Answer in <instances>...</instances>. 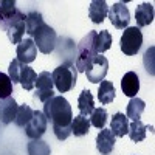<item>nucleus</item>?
Masks as SVG:
<instances>
[{"label": "nucleus", "instance_id": "19", "mask_svg": "<svg viewBox=\"0 0 155 155\" xmlns=\"http://www.w3.org/2000/svg\"><path fill=\"white\" fill-rule=\"evenodd\" d=\"M78 109H79L82 116H90L92 112L95 110V101H93V95L90 93V90L84 88L81 92L79 99H78Z\"/></svg>", "mask_w": 155, "mask_h": 155}, {"label": "nucleus", "instance_id": "15", "mask_svg": "<svg viewBox=\"0 0 155 155\" xmlns=\"http://www.w3.org/2000/svg\"><path fill=\"white\" fill-rule=\"evenodd\" d=\"M121 90L129 98H135L140 90V78L135 71H127L121 79Z\"/></svg>", "mask_w": 155, "mask_h": 155}, {"label": "nucleus", "instance_id": "18", "mask_svg": "<svg viewBox=\"0 0 155 155\" xmlns=\"http://www.w3.org/2000/svg\"><path fill=\"white\" fill-rule=\"evenodd\" d=\"M110 130L115 137H124L129 132V118L124 113H115L112 116V123H110Z\"/></svg>", "mask_w": 155, "mask_h": 155}, {"label": "nucleus", "instance_id": "11", "mask_svg": "<svg viewBox=\"0 0 155 155\" xmlns=\"http://www.w3.org/2000/svg\"><path fill=\"white\" fill-rule=\"evenodd\" d=\"M36 93L34 96L39 99V101H48L50 98H53L54 93H53V79H51V74L48 71H42L41 74H37V79H36Z\"/></svg>", "mask_w": 155, "mask_h": 155}, {"label": "nucleus", "instance_id": "10", "mask_svg": "<svg viewBox=\"0 0 155 155\" xmlns=\"http://www.w3.org/2000/svg\"><path fill=\"white\" fill-rule=\"evenodd\" d=\"M109 71V61L106 56H96L92 62V65H90L85 71V76L87 79L92 82V84H98L101 81H104V78Z\"/></svg>", "mask_w": 155, "mask_h": 155}, {"label": "nucleus", "instance_id": "17", "mask_svg": "<svg viewBox=\"0 0 155 155\" xmlns=\"http://www.w3.org/2000/svg\"><path fill=\"white\" fill-rule=\"evenodd\" d=\"M135 20H137L138 28H143V27L150 25L153 22V5L144 2V3H141L140 6H137Z\"/></svg>", "mask_w": 155, "mask_h": 155}, {"label": "nucleus", "instance_id": "4", "mask_svg": "<svg viewBox=\"0 0 155 155\" xmlns=\"http://www.w3.org/2000/svg\"><path fill=\"white\" fill-rule=\"evenodd\" d=\"M51 79H53V84L56 85V88L61 93H67L70 90H73L78 81V70L74 67V64L64 62L62 65L53 70Z\"/></svg>", "mask_w": 155, "mask_h": 155}, {"label": "nucleus", "instance_id": "3", "mask_svg": "<svg viewBox=\"0 0 155 155\" xmlns=\"http://www.w3.org/2000/svg\"><path fill=\"white\" fill-rule=\"evenodd\" d=\"M9 79L12 82V85L14 84H20L25 90H33L34 84H36V79H37V73L28 67V65H25V64L19 62L17 59H12L11 64H9Z\"/></svg>", "mask_w": 155, "mask_h": 155}, {"label": "nucleus", "instance_id": "25", "mask_svg": "<svg viewBox=\"0 0 155 155\" xmlns=\"http://www.w3.org/2000/svg\"><path fill=\"white\" fill-rule=\"evenodd\" d=\"M112 47V34L107 30H102L99 33H96L95 37V50L96 53H104Z\"/></svg>", "mask_w": 155, "mask_h": 155}, {"label": "nucleus", "instance_id": "1", "mask_svg": "<svg viewBox=\"0 0 155 155\" xmlns=\"http://www.w3.org/2000/svg\"><path fill=\"white\" fill-rule=\"evenodd\" d=\"M44 115L53 124V132L58 140L64 141L71 135L73 112L70 102L64 96H53L44 102Z\"/></svg>", "mask_w": 155, "mask_h": 155}, {"label": "nucleus", "instance_id": "5", "mask_svg": "<svg viewBox=\"0 0 155 155\" xmlns=\"http://www.w3.org/2000/svg\"><path fill=\"white\" fill-rule=\"evenodd\" d=\"M33 42L36 44L37 50L42 54H50L53 53L56 48V42H58V36L56 31L47 25L45 22L36 30V33L33 34Z\"/></svg>", "mask_w": 155, "mask_h": 155}, {"label": "nucleus", "instance_id": "6", "mask_svg": "<svg viewBox=\"0 0 155 155\" xmlns=\"http://www.w3.org/2000/svg\"><path fill=\"white\" fill-rule=\"evenodd\" d=\"M25 17L27 16L16 6L14 0H2L0 2V28L3 31H8L17 22L25 20Z\"/></svg>", "mask_w": 155, "mask_h": 155}, {"label": "nucleus", "instance_id": "7", "mask_svg": "<svg viewBox=\"0 0 155 155\" xmlns=\"http://www.w3.org/2000/svg\"><path fill=\"white\" fill-rule=\"evenodd\" d=\"M143 45V33L138 27H127L121 36V51L126 56H135Z\"/></svg>", "mask_w": 155, "mask_h": 155}, {"label": "nucleus", "instance_id": "12", "mask_svg": "<svg viewBox=\"0 0 155 155\" xmlns=\"http://www.w3.org/2000/svg\"><path fill=\"white\" fill-rule=\"evenodd\" d=\"M17 102L12 96H8L5 99H0V123L2 124H11L16 120L17 115Z\"/></svg>", "mask_w": 155, "mask_h": 155}, {"label": "nucleus", "instance_id": "28", "mask_svg": "<svg viewBox=\"0 0 155 155\" xmlns=\"http://www.w3.org/2000/svg\"><path fill=\"white\" fill-rule=\"evenodd\" d=\"M33 112H34V110H33L30 106H27V104L19 106L14 123H16L19 127H25V126H27V124L30 123V120L33 118Z\"/></svg>", "mask_w": 155, "mask_h": 155}, {"label": "nucleus", "instance_id": "21", "mask_svg": "<svg viewBox=\"0 0 155 155\" xmlns=\"http://www.w3.org/2000/svg\"><path fill=\"white\" fill-rule=\"evenodd\" d=\"M98 99L101 104H110L115 99V87L110 81H101L98 88Z\"/></svg>", "mask_w": 155, "mask_h": 155}, {"label": "nucleus", "instance_id": "23", "mask_svg": "<svg viewBox=\"0 0 155 155\" xmlns=\"http://www.w3.org/2000/svg\"><path fill=\"white\" fill-rule=\"evenodd\" d=\"M90 132V120L82 115H78L71 120V134L74 137H84Z\"/></svg>", "mask_w": 155, "mask_h": 155}, {"label": "nucleus", "instance_id": "26", "mask_svg": "<svg viewBox=\"0 0 155 155\" xmlns=\"http://www.w3.org/2000/svg\"><path fill=\"white\" fill-rule=\"evenodd\" d=\"M28 155H51L50 144L44 140H31L27 146Z\"/></svg>", "mask_w": 155, "mask_h": 155}, {"label": "nucleus", "instance_id": "14", "mask_svg": "<svg viewBox=\"0 0 155 155\" xmlns=\"http://www.w3.org/2000/svg\"><path fill=\"white\" fill-rule=\"evenodd\" d=\"M115 135L110 129H101V132L96 137V149L101 155H109L115 149Z\"/></svg>", "mask_w": 155, "mask_h": 155}, {"label": "nucleus", "instance_id": "22", "mask_svg": "<svg viewBox=\"0 0 155 155\" xmlns=\"http://www.w3.org/2000/svg\"><path fill=\"white\" fill-rule=\"evenodd\" d=\"M144 109H146V104H144L143 99H140V98H132L130 101H129V104H127L126 116H127V118H130L132 121H137V120L141 118V115H143Z\"/></svg>", "mask_w": 155, "mask_h": 155}, {"label": "nucleus", "instance_id": "27", "mask_svg": "<svg viewBox=\"0 0 155 155\" xmlns=\"http://www.w3.org/2000/svg\"><path fill=\"white\" fill-rule=\"evenodd\" d=\"M92 118H90V126H93L96 129H104L106 124H107V118H109V115H107V110L106 109H102V107H95V110L92 112Z\"/></svg>", "mask_w": 155, "mask_h": 155}, {"label": "nucleus", "instance_id": "9", "mask_svg": "<svg viewBox=\"0 0 155 155\" xmlns=\"http://www.w3.org/2000/svg\"><path fill=\"white\" fill-rule=\"evenodd\" d=\"M107 17L110 19L112 25L118 30H126L129 22H130V12H129L126 3L123 2H116L109 8V14Z\"/></svg>", "mask_w": 155, "mask_h": 155}, {"label": "nucleus", "instance_id": "8", "mask_svg": "<svg viewBox=\"0 0 155 155\" xmlns=\"http://www.w3.org/2000/svg\"><path fill=\"white\" fill-rule=\"evenodd\" d=\"M47 126H48V121L45 118L44 112L34 110L33 118L30 120V123L27 126H25V135L31 140H41L44 137V134L47 132Z\"/></svg>", "mask_w": 155, "mask_h": 155}, {"label": "nucleus", "instance_id": "30", "mask_svg": "<svg viewBox=\"0 0 155 155\" xmlns=\"http://www.w3.org/2000/svg\"><path fill=\"white\" fill-rule=\"evenodd\" d=\"M12 95V82L9 76L0 71V99H5Z\"/></svg>", "mask_w": 155, "mask_h": 155}, {"label": "nucleus", "instance_id": "29", "mask_svg": "<svg viewBox=\"0 0 155 155\" xmlns=\"http://www.w3.org/2000/svg\"><path fill=\"white\" fill-rule=\"evenodd\" d=\"M6 34H8V39L11 41V44H20L23 41V34H25V20L12 25L6 31Z\"/></svg>", "mask_w": 155, "mask_h": 155}, {"label": "nucleus", "instance_id": "13", "mask_svg": "<svg viewBox=\"0 0 155 155\" xmlns=\"http://www.w3.org/2000/svg\"><path fill=\"white\" fill-rule=\"evenodd\" d=\"M17 61L22 62V64H30L36 59L37 56V47L36 44L33 42V39H25V41H22L19 45H17Z\"/></svg>", "mask_w": 155, "mask_h": 155}, {"label": "nucleus", "instance_id": "20", "mask_svg": "<svg viewBox=\"0 0 155 155\" xmlns=\"http://www.w3.org/2000/svg\"><path fill=\"white\" fill-rule=\"evenodd\" d=\"M147 130H152V126H146L143 124L140 120L137 121H132L130 124H129V137H130L132 141H137V143H140V141H143L146 138V132Z\"/></svg>", "mask_w": 155, "mask_h": 155}, {"label": "nucleus", "instance_id": "16", "mask_svg": "<svg viewBox=\"0 0 155 155\" xmlns=\"http://www.w3.org/2000/svg\"><path fill=\"white\" fill-rule=\"evenodd\" d=\"M109 14V5L104 0H93L88 6V17L93 23H102Z\"/></svg>", "mask_w": 155, "mask_h": 155}, {"label": "nucleus", "instance_id": "24", "mask_svg": "<svg viewBox=\"0 0 155 155\" xmlns=\"http://www.w3.org/2000/svg\"><path fill=\"white\" fill-rule=\"evenodd\" d=\"M44 23V17L41 12L37 11H31L27 14V17H25V33L30 34L33 37V34L36 33V30L41 27V25Z\"/></svg>", "mask_w": 155, "mask_h": 155}, {"label": "nucleus", "instance_id": "2", "mask_svg": "<svg viewBox=\"0 0 155 155\" xmlns=\"http://www.w3.org/2000/svg\"><path fill=\"white\" fill-rule=\"evenodd\" d=\"M95 37H96V31H90L76 45L74 67H76L78 73H85L87 68L92 65L93 59L98 56L96 50H95Z\"/></svg>", "mask_w": 155, "mask_h": 155}]
</instances>
